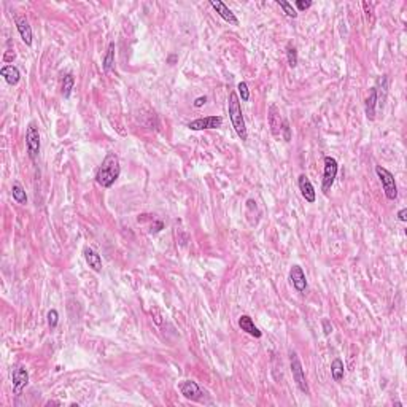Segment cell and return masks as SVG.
<instances>
[{"label":"cell","instance_id":"cell-5","mask_svg":"<svg viewBox=\"0 0 407 407\" xmlns=\"http://www.w3.org/2000/svg\"><path fill=\"white\" fill-rule=\"evenodd\" d=\"M325 169H323V182H321V191L328 194L331 186L336 182V177H337V170H339V165H337V161L331 158V156H325Z\"/></svg>","mask_w":407,"mask_h":407},{"label":"cell","instance_id":"cell-26","mask_svg":"<svg viewBox=\"0 0 407 407\" xmlns=\"http://www.w3.org/2000/svg\"><path fill=\"white\" fill-rule=\"evenodd\" d=\"M295 5H296V8L299 10V12H306V10H309L312 7V2H310V0H296Z\"/></svg>","mask_w":407,"mask_h":407},{"label":"cell","instance_id":"cell-16","mask_svg":"<svg viewBox=\"0 0 407 407\" xmlns=\"http://www.w3.org/2000/svg\"><path fill=\"white\" fill-rule=\"evenodd\" d=\"M0 75L4 77V80L8 83L10 86L18 85L19 80H21V72L15 66H4L2 70H0Z\"/></svg>","mask_w":407,"mask_h":407},{"label":"cell","instance_id":"cell-20","mask_svg":"<svg viewBox=\"0 0 407 407\" xmlns=\"http://www.w3.org/2000/svg\"><path fill=\"white\" fill-rule=\"evenodd\" d=\"M12 196H13V199L18 202V204H27V194H26V190L23 186H21L18 182L13 183L12 186Z\"/></svg>","mask_w":407,"mask_h":407},{"label":"cell","instance_id":"cell-25","mask_svg":"<svg viewBox=\"0 0 407 407\" xmlns=\"http://www.w3.org/2000/svg\"><path fill=\"white\" fill-rule=\"evenodd\" d=\"M57 321H59V314H57V310L56 309H51L48 312V325L51 329H54L57 326Z\"/></svg>","mask_w":407,"mask_h":407},{"label":"cell","instance_id":"cell-18","mask_svg":"<svg viewBox=\"0 0 407 407\" xmlns=\"http://www.w3.org/2000/svg\"><path fill=\"white\" fill-rule=\"evenodd\" d=\"M345 375V366H343V361L340 358H334L331 363V377L334 382H340Z\"/></svg>","mask_w":407,"mask_h":407},{"label":"cell","instance_id":"cell-7","mask_svg":"<svg viewBox=\"0 0 407 407\" xmlns=\"http://www.w3.org/2000/svg\"><path fill=\"white\" fill-rule=\"evenodd\" d=\"M29 383V372L26 371V368L23 366H18L12 371V388H13V393L16 396H19L23 393V390L27 387Z\"/></svg>","mask_w":407,"mask_h":407},{"label":"cell","instance_id":"cell-29","mask_svg":"<svg viewBox=\"0 0 407 407\" xmlns=\"http://www.w3.org/2000/svg\"><path fill=\"white\" fill-rule=\"evenodd\" d=\"M205 102H207V97H205V96L197 97V99L194 100V107H196V108H201V107L205 105Z\"/></svg>","mask_w":407,"mask_h":407},{"label":"cell","instance_id":"cell-21","mask_svg":"<svg viewBox=\"0 0 407 407\" xmlns=\"http://www.w3.org/2000/svg\"><path fill=\"white\" fill-rule=\"evenodd\" d=\"M74 85H75V78L72 74H67L64 77V80H62V96H64L66 99L70 97V94H72V89H74Z\"/></svg>","mask_w":407,"mask_h":407},{"label":"cell","instance_id":"cell-9","mask_svg":"<svg viewBox=\"0 0 407 407\" xmlns=\"http://www.w3.org/2000/svg\"><path fill=\"white\" fill-rule=\"evenodd\" d=\"M289 281L298 293H304L307 289V277L304 274V270H302V267L298 264L291 266L289 269Z\"/></svg>","mask_w":407,"mask_h":407},{"label":"cell","instance_id":"cell-14","mask_svg":"<svg viewBox=\"0 0 407 407\" xmlns=\"http://www.w3.org/2000/svg\"><path fill=\"white\" fill-rule=\"evenodd\" d=\"M239 326H241L242 331H245L247 334H250V336H253L256 339L263 337V331H259V328L255 325V321L250 315H241V318H239Z\"/></svg>","mask_w":407,"mask_h":407},{"label":"cell","instance_id":"cell-6","mask_svg":"<svg viewBox=\"0 0 407 407\" xmlns=\"http://www.w3.org/2000/svg\"><path fill=\"white\" fill-rule=\"evenodd\" d=\"M26 145H27V153L29 158L35 161L40 153V132L35 128V124H29L26 131Z\"/></svg>","mask_w":407,"mask_h":407},{"label":"cell","instance_id":"cell-8","mask_svg":"<svg viewBox=\"0 0 407 407\" xmlns=\"http://www.w3.org/2000/svg\"><path fill=\"white\" fill-rule=\"evenodd\" d=\"M223 118L221 117H205V118H197L188 124V128L191 131H204V129H218L221 128Z\"/></svg>","mask_w":407,"mask_h":407},{"label":"cell","instance_id":"cell-2","mask_svg":"<svg viewBox=\"0 0 407 407\" xmlns=\"http://www.w3.org/2000/svg\"><path fill=\"white\" fill-rule=\"evenodd\" d=\"M227 108H229V118H231V123H232V128H234L236 134L239 135V139L245 142L248 139L247 124H245V118H244L242 107H241V99H239V96L234 91L229 92Z\"/></svg>","mask_w":407,"mask_h":407},{"label":"cell","instance_id":"cell-10","mask_svg":"<svg viewBox=\"0 0 407 407\" xmlns=\"http://www.w3.org/2000/svg\"><path fill=\"white\" fill-rule=\"evenodd\" d=\"M179 390L180 393L185 396L186 399H191V401H199L202 398V390L201 387L197 385L194 380H183L179 383Z\"/></svg>","mask_w":407,"mask_h":407},{"label":"cell","instance_id":"cell-1","mask_svg":"<svg viewBox=\"0 0 407 407\" xmlns=\"http://www.w3.org/2000/svg\"><path fill=\"white\" fill-rule=\"evenodd\" d=\"M121 173V165L120 159L114 153H107V156L103 158L102 164L99 165V169L96 172V183L102 188H111L120 179Z\"/></svg>","mask_w":407,"mask_h":407},{"label":"cell","instance_id":"cell-28","mask_svg":"<svg viewBox=\"0 0 407 407\" xmlns=\"http://www.w3.org/2000/svg\"><path fill=\"white\" fill-rule=\"evenodd\" d=\"M281 131H283L285 142H289L291 140V131H289V124H288L286 120H283V123H281Z\"/></svg>","mask_w":407,"mask_h":407},{"label":"cell","instance_id":"cell-27","mask_svg":"<svg viewBox=\"0 0 407 407\" xmlns=\"http://www.w3.org/2000/svg\"><path fill=\"white\" fill-rule=\"evenodd\" d=\"M321 326H323V332H325V336H331L332 331H334V328H332L331 321H329L328 318H325V320L321 321Z\"/></svg>","mask_w":407,"mask_h":407},{"label":"cell","instance_id":"cell-13","mask_svg":"<svg viewBox=\"0 0 407 407\" xmlns=\"http://www.w3.org/2000/svg\"><path fill=\"white\" fill-rule=\"evenodd\" d=\"M15 23H16V29H18L21 38H23V41L27 46H32V27H30L27 18L18 16L15 19Z\"/></svg>","mask_w":407,"mask_h":407},{"label":"cell","instance_id":"cell-23","mask_svg":"<svg viewBox=\"0 0 407 407\" xmlns=\"http://www.w3.org/2000/svg\"><path fill=\"white\" fill-rule=\"evenodd\" d=\"M277 5L283 10V13L288 16V18H298V12L293 8V5H291L289 2H285V0H277Z\"/></svg>","mask_w":407,"mask_h":407},{"label":"cell","instance_id":"cell-30","mask_svg":"<svg viewBox=\"0 0 407 407\" xmlns=\"http://www.w3.org/2000/svg\"><path fill=\"white\" fill-rule=\"evenodd\" d=\"M398 220L405 223L407 221V208H401V210L398 212Z\"/></svg>","mask_w":407,"mask_h":407},{"label":"cell","instance_id":"cell-11","mask_svg":"<svg viewBox=\"0 0 407 407\" xmlns=\"http://www.w3.org/2000/svg\"><path fill=\"white\" fill-rule=\"evenodd\" d=\"M298 186H299V191L302 194V197L309 202V204H314L317 201V193H315V188L312 185V182L309 180V177L306 173H301L299 179H298Z\"/></svg>","mask_w":407,"mask_h":407},{"label":"cell","instance_id":"cell-4","mask_svg":"<svg viewBox=\"0 0 407 407\" xmlns=\"http://www.w3.org/2000/svg\"><path fill=\"white\" fill-rule=\"evenodd\" d=\"M375 173H377L379 180L383 186L387 199L394 201L396 197H398V186H396V182H394V175L382 165H375Z\"/></svg>","mask_w":407,"mask_h":407},{"label":"cell","instance_id":"cell-12","mask_svg":"<svg viewBox=\"0 0 407 407\" xmlns=\"http://www.w3.org/2000/svg\"><path fill=\"white\" fill-rule=\"evenodd\" d=\"M210 5H212V8L215 10V12L226 21V23H229L231 26H239V19L232 13V10L229 8L226 4H223L221 0H210Z\"/></svg>","mask_w":407,"mask_h":407},{"label":"cell","instance_id":"cell-22","mask_svg":"<svg viewBox=\"0 0 407 407\" xmlns=\"http://www.w3.org/2000/svg\"><path fill=\"white\" fill-rule=\"evenodd\" d=\"M286 59H288V66L291 69H295L298 66V51L293 43H288L286 46Z\"/></svg>","mask_w":407,"mask_h":407},{"label":"cell","instance_id":"cell-24","mask_svg":"<svg viewBox=\"0 0 407 407\" xmlns=\"http://www.w3.org/2000/svg\"><path fill=\"white\" fill-rule=\"evenodd\" d=\"M237 89H239V96H241V99L244 100V102H247V100H250V89H248V85L245 81H241L237 85Z\"/></svg>","mask_w":407,"mask_h":407},{"label":"cell","instance_id":"cell-3","mask_svg":"<svg viewBox=\"0 0 407 407\" xmlns=\"http://www.w3.org/2000/svg\"><path fill=\"white\" fill-rule=\"evenodd\" d=\"M289 364H291V374H293V380L296 382L298 388L304 393V394H309L310 390H309V383H307V379H306V372H304V368H302V363L298 357L296 352H291L289 353Z\"/></svg>","mask_w":407,"mask_h":407},{"label":"cell","instance_id":"cell-19","mask_svg":"<svg viewBox=\"0 0 407 407\" xmlns=\"http://www.w3.org/2000/svg\"><path fill=\"white\" fill-rule=\"evenodd\" d=\"M113 67H114V43L111 41L107 48L105 56H103V59H102V69L105 74H108V72L113 70Z\"/></svg>","mask_w":407,"mask_h":407},{"label":"cell","instance_id":"cell-15","mask_svg":"<svg viewBox=\"0 0 407 407\" xmlns=\"http://www.w3.org/2000/svg\"><path fill=\"white\" fill-rule=\"evenodd\" d=\"M83 255H85L88 266L94 270V272H102V258L97 252H94L92 248L86 247L85 250H83Z\"/></svg>","mask_w":407,"mask_h":407},{"label":"cell","instance_id":"cell-17","mask_svg":"<svg viewBox=\"0 0 407 407\" xmlns=\"http://www.w3.org/2000/svg\"><path fill=\"white\" fill-rule=\"evenodd\" d=\"M375 107H377V88H372L366 97V102H364V110H366V117L368 120H374L375 118Z\"/></svg>","mask_w":407,"mask_h":407}]
</instances>
